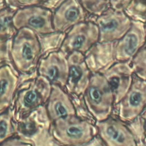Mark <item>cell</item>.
<instances>
[{
	"instance_id": "12",
	"label": "cell",
	"mask_w": 146,
	"mask_h": 146,
	"mask_svg": "<svg viewBox=\"0 0 146 146\" xmlns=\"http://www.w3.org/2000/svg\"><path fill=\"white\" fill-rule=\"evenodd\" d=\"M69 72L65 88L68 93L80 95L84 93L91 75L83 54L73 51L67 55Z\"/></svg>"
},
{
	"instance_id": "9",
	"label": "cell",
	"mask_w": 146,
	"mask_h": 146,
	"mask_svg": "<svg viewBox=\"0 0 146 146\" xmlns=\"http://www.w3.org/2000/svg\"><path fill=\"white\" fill-rule=\"evenodd\" d=\"M36 70L38 75L46 78L52 84L64 88L69 72L67 55L60 50L51 51L39 59Z\"/></svg>"
},
{
	"instance_id": "21",
	"label": "cell",
	"mask_w": 146,
	"mask_h": 146,
	"mask_svg": "<svg viewBox=\"0 0 146 146\" xmlns=\"http://www.w3.org/2000/svg\"><path fill=\"white\" fill-rule=\"evenodd\" d=\"M131 63L136 75L146 80V47L141 48L132 59Z\"/></svg>"
},
{
	"instance_id": "11",
	"label": "cell",
	"mask_w": 146,
	"mask_h": 146,
	"mask_svg": "<svg viewBox=\"0 0 146 146\" xmlns=\"http://www.w3.org/2000/svg\"><path fill=\"white\" fill-rule=\"evenodd\" d=\"M146 41V28L143 22L132 21L130 29L116 41L115 59L124 62L131 60Z\"/></svg>"
},
{
	"instance_id": "16",
	"label": "cell",
	"mask_w": 146,
	"mask_h": 146,
	"mask_svg": "<svg viewBox=\"0 0 146 146\" xmlns=\"http://www.w3.org/2000/svg\"><path fill=\"white\" fill-rule=\"evenodd\" d=\"M116 41L96 43L84 54L85 60L91 71L102 73L113 64L116 59Z\"/></svg>"
},
{
	"instance_id": "2",
	"label": "cell",
	"mask_w": 146,
	"mask_h": 146,
	"mask_svg": "<svg viewBox=\"0 0 146 146\" xmlns=\"http://www.w3.org/2000/svg\"><path fill=\"white\" fill-rule=\"evenodd\" d=\"M13 123L15 132L14 136L23 140L29 145H46L47 142L54 139L50 131L51 121L45 104L18 119H13Z\"/></svg>"
},
{
	"instance_id": "8",
	"label": "cell",
	"mask_w": 146,
	"mask_h": 146,
	"mask_svg": "<svg viewBox=\"0 0 146 146\" xmlns=\"http://www.w3.org/2000/svg\"><path fill=\"white\" fill-rule=\"evenodd\" d=\"M132 21L123 10L108 8L96 20L99 34L98 42L118 40L130 29Z\"/></svg>"
},
{
	"instance_id": "5",
	"label": "cell",
	"mask_w": 146,
	"mask_h": 146,
	"mask_svg": "<svg viewBox=\"0 0 146 146\" xmlns=\"http://www.w3.org/2000/svg\"><path fill=\"white\" fill-rule=\"evenodd\" d=\"M25 87L16 93L13 108V119H18L47 102L52 84L45 77L38 75L26 82Z\"/></svg>"
},
{
	"instance_id": "1",
	"label": "cell",
	"mask_w": 146,
	"mask_h": 146,
	"mask_svg": "<svg viewBox=\"0 0 146 146\" xmlns=\"http://www.w3.org/2000/svg\"><path fill=\"white\" fill-rule=\"evenodd\" d=\"M42 46L37 34L22 27L14 35L10 56L15 69L22 74H29L36 69L40 59Z\"/></svg>"
},
{
	"instance_id": "14",
	"label": "cell",
	"mask_w": 146,
	"mask_h": 146,
	"mask_svg": "<svg viewBox=\"0 0 146 146\" xmlns=\"http://www.w3.org/2000/svg\"><path fill=\"white\" fill-rule=\"evenodd\" d=\"M108 82L114 95V103H118L129 89L133 70L131 60L112 64L102 72Z\"/></svg>"
},
{
	"instance_id": "6",
	"label": "cell",
	"mask_w": 146,
	"mask_h": 146,
	"mask_svg": "<svg viewBox=\"0 0 146 146\" xmlns=\"http://www.w3.org/2000/svg\"><path fill=\"white\" fill-rule=\"evenodd\" d=\"M52 13L39 5L18 9L12 18L14 27L31 29L37 34H50L55 33L52 25Z\"/></svg>"
},
{
	"instance_id": "7",
	"label": "cell",
	"mask_w": 146,
	"mask_h": 146,
	"mask_svg": "<svg viewBox=\"0 0 146 146\" xmlns=\"http://www.w3.org/2000/svg\"><path fill=\"white\" fill-rule=\"evenodd\" d=\"M99 29L95 23L82 22L73 26L67 32L60 46L67 55L73 51L84 54L99 40Z\"/></svg>"
},
{
	"instance_id": "13",
	"label": "cell",
	"mask_w": 146,
	"mask_h": 146,
	"mask_svg": "<svg viewBox=\"0 0 146 146\" xmlns=\"http://www.w3.org/2000/svg\"><path fill=\"white\" fill-rule=\"evenodd\" d=\"M96 127L102 141L108 146H134L133 135L120 120L110 117L97 121Z\"/></svg>"
},
{
	"instance_id": "19",
	"label": "cell",
	"mask_w": 146,
	"mask_h": 146,
	"mask_svg": "<svg viewBox=\"0 0 146 146\" xmlns=\"http://www.w3.org/2000/svg\"><path fill=\"white\" fill-rule=\"evenodd\" d=\"M14 12L9 8L0 10V41L14 36L17 31L12 22Z\"/></svg>"
},
{
	"instance_id": "17",
	"label": "cell",
	"mask_w": 146,
	"mask_h": 146,
	"mask_svg": "<svg viewBox=\"0 0 146 146\" xmlns=\"http://www.w3.org/2000/svg\"><path fill=\"white\" fill-rule=\"evenodd\" d=\"M45 107L51 123L58 119L76 114L75 108L67 92L56 84H52Z\"/></svg>"
},
{
	"instance_id": "24",
	"label": "cell",
	"mask_w": 146,
	"mask_h": 146,
	"mask_svg": "<svg viewBox=\"0 0 146 146\" xmlns=\"http://www.w3.org/2000/svg\"><path fill=\"white\" fill-rule=\"evenodd\" d=\"M133 0H110L111 8L117 10H124Z\"/></svg>"
},
{
	"instance_id": "20",
	"label": "cell",
	"mask_w": 146,
	"mask_h": 146,
	"mask_svg": "<svg viewBox=\"0 0 146 146\" xmlns=\"http://www.w3.org/2000/svg\"><path fill=\"white\" fill-rule=\"evenodd\" d=\"M13 111L11 108L0 113V145L15 135Z\"/></svg>"
},
{
	"instance_id": "3",
	"label": "cell",
	"mask_w": 146,
	"mask_h": 146,
	"mask_svg": "<svg viewBox=\"0 0 146 146\" xmlns=\"http://www.w3.org/2000/svg\"><path fill=\"white\" fill-rule=\"evenodd\" d=\"M50 131L55 141L71 145L86 144L98 133L96 125L76 115H68L52 121Z\"/></svg>"
},
{
	"instance_id": "15",
	"label": "cell",
	"mask_w": 146,
	"mask_h": 146,
	"mask_svg": "<svg viewBox=\"0 0 146 146\" xmlns=\"http://www.w3.org/2000/svg\"><path fill=\"white\" fill-rule=\"evenodd\" d=\"M86 10L77 0H64L52 14L55 33H66L75 25L85 21Z\"/></svg>"
},
{
	"instance_id": "18",
	"label": "cell",
	"mask_w": 146,
	"mask_h": 146,
	"mask_svg": "<svg viewBox=\"0 0 146 146\" xmlns=\"http://www.w3.org/2000/svg\"><path fill=\"white\" fill-rule=\"evenodd\" d=\"M19 78L8 65L0 67V113L10 108L18 89Z\"/></svg>"
},
{
	"instance_id": "25",
	"label": "cell",
	"mask_w": 146,
	"mask_h": 146,
	"mask_svg": "<svg viewBox=\"0 0 146 146\" xmlns=\"http://www.w3.org/2000/svg\"><path fill=\"white\" fill-rule=\"evenodd\" d=\"M0 145H6V146H18V145H29L27 143L24 141L23 140L16 136L8 139L4 142H3Z\"/></svg>"
},
{
	"instance_id": "4",
	"label": "cell",
	"mask_w": 146,
	"mask_h": 146,
	"mask_svg": "<svg viewBox=\"0 0 146 146\" xmlns=\"http://www.w3.org/2000/svg\"><path fill=\"white\" fill-rule=\"evenodd\" d=\"M83 94L87 110L97 121L110 117L114 103V95L102 73L91 74L88 86Z\"/></svg>"
},
{
	"instance_id": "10",
	"label": "cell",
	"mask_w": 146,
	"mask_h": 146,
	"mask_svg": "<svg viewBox=\"0 0 146 146\" xmlns=\"http://www.w3.org/2000/svg\"><path fill=\"white\" fill-rule=\"evenodd\" d=\"M118 103L121 120L130 121L136 118L146 107V80L133 78L129 89Z\"/></svg>"
},
{
	"instance_id": "23",
	"label": "cell",
	"mask_w": 146,
	"mask_h": 146,
	"mask_svg": "<svg viewBox=\"0 0 146 146\" xmlns=\"http://www.w3.org/2000/svg\"><path fill=\"white\" fill-rule=\"evenodd\" d=\"M47 0H4L6 5L10 7L23 8L39 5Z\"/></svg>"
},
{
	"instance_id": "22",
	"label": "cell",
	"mask_w": 146,
	"mask_h": 146,
	"mask_svg": "<svg viewBox=\"0 0 146 146\" xmlns=\"http://www.w3.org/2000/svg\"><path fill=\"white\" fill-rule=\"evenodd\" d=\"M80 2L86 11L99 16L108 9L110 0H80Z\"/></svg>"
}]
</instances>
